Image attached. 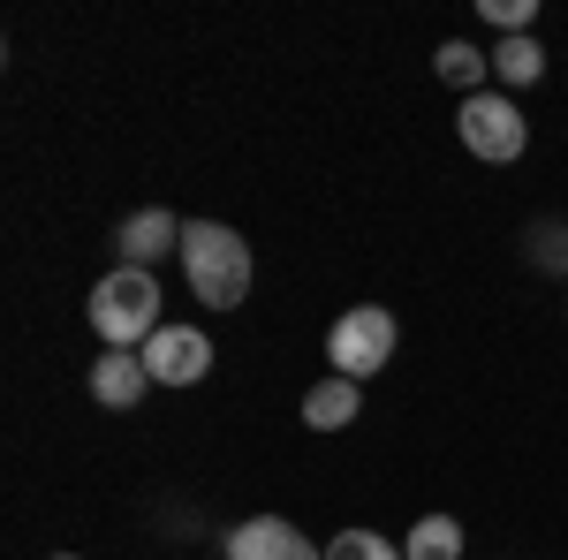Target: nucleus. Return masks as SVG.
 <instances>
[{"label": "nucleus", "instance_id": "0eeeda50", "mask_svg": "<svg viewBox=\"0 0 568 560\" xmlns=\"http://www.w3.org/2000/svg\"><path fill=\"white\" fill-rule=\"evenodd\" d=\"M114 251H122V265H136V273H152V258H168V251H182V220L168 213V205H144V213H130V220H122Z\"/></svg>", "mask_w": 568, "mask_h": 560}, {"label": "nucleus", "instance_id": "6e6552de", "mask_svg": "<svg viewBox=\"0 0 568 560\" xmlns=\"http://www.w3.org/2000/svg\"><path fill=\"white\" fill-rule=\"evenodd\" d=\"M144 387H152V371H144L136 348H106V356L91 364V401H106V409H136Z\"/></svg>", "mask_w": 568, "mask_h": 560}, {"label": "nucleus", "instance_id": "9b49d317", "mask_svg": "<svg viewBox=\"0 0 568 560\" xmlns=\"http://www.w3.org/2000/svg\"><path fill=\"white\" fill-rule=\"evenodd\" d=\"M402 560H463V522L455 516H425L417 530H409Z\"/></svg>", "mask_w": 568, "mask_h": 560}, {"label": "nucleus", "instance_id": "423d86ee", "mask_svg": "<svg viewBox=\"0 0 568 560\" xmlns=\"http://www.w3.org/2000/svg\"><path fill=\"white\" fill-rule=\"evenodd\" d=\"M227 560H326L288 516H251L227 530Z\"/></svg>", "mask_w": 568, "mask_h": 560}, {"label": "nucleus", "instance_id": "20e7f679", "mask_svg": "<svg viewBox=\"0 0 568 560\" xmlns=\"http://www.w3.org/2000/svg\"><path fill=\"white\" fill-rule=\"evenodd\" d=\"M387 356H394V310L356 303L349 318H334V334H326V364H334L342 379H356V387H364Z\"/></svg>", "mask_w": 568, "mask_h": 560}, {"label": "nucleus", "instance_id": "f257e3e1", "mask_svg": "<svg viewBox=\"0 0 568 560\" xmlns=\"http://www.w3.org/2000/svg\"><path fill=\"white\" fill-rule=\"evenodd\" d=\"M182 273L205 310H235L251 296V243L220 220H182Z\"/></svg>", "mask_w": 568, "mask_h": 560}, {"label": "nucleus", "instance_id": "9d476101", "mask_svg": "<svg viewBox=\"0 0 568 560\" xmlns=\"http://www.w3.org/2000/svg\"><path fill=\"white\" fill-rule=\"evenodd\" d=\"M433 69H439V84H455L463 99H478V84H485V69H493V53H478L470 39H447L433 53Z\"/></svg>", "mask_w": 568, "mask_h": 560}, {"label": "nucleus", "instance_id": "4468645a", "mask_svg": "<svg viewBox=\"0 0 568 560\" xmlns=\"http://www.w3.org/2000/svg\"><path fill=\"white\" fill-rule=\"evenodd\" d=\"M530 16H538V0H485V23H500L508 39H524Z\"/></svg>", "mask_w": 568, "mask_h": 560}, {"label": "nucleus", "instance_id": "7ed1b4c3", "mask_svg": "<svg viewBox=\"0 0 568 560\" xmlns=\"http://www.w3.org/2000/svg\"><path fill=\"white\" fill-rule=\"evenodd\" d=\"M455 136L470 144V160H493V167H508V160H524L530 122L516 114V99H500V91H478V99H463V114H455Z\"/></svg>", "mask_w": 568, "mask_h": 560}, {"label": "nucleus", "instance_id": "39448f33", "mask_svg": "<svg viewBox=\"0 0 568 560\" xmlns=\"http://www.w3.org/2000/svg\"><path fill=\"white\" fill-rule=\"evenodd\" d=\"M136 356H144L152 387H197V379L213 371V342H205L197 326H160V334L136 348Z\"/></svg>", "mask_w": 568, "mask_h": 560}, {"label": "nucleus", "instance_id": "ddd939ff", "mask_svg": "<svg viewBox=\"0 0 568 560\" xmlns=\"http://www.w3.org/2000/svg\"><path fill=\"white\" fill-rule=\"evenodd\" d=\"M326 560H402V546H387L379 530H342V538L326 546Z\"/></svg>", "mask_w": 568, "mask_h": 560}, {"label": "nucleus", "instance_id": "1a4fd4ad", "mask_svg": "<svg viewBox=\"0 0 568 560\" xmlns=\"http://www.w3.org/2000/svg\"><path fill=\"white\" fill-rule=\"evenodd\" d=\"M356 409H364V387H356V379H342V371H334V379H318V387L304 394V425H311V431L356 425Z\"/></svg>", "mask_w": 568, "mask_h": 560}, {"label": "nucleus", "instance_id": "f8f14e48", "mask_svg": "<svg viewBox=\"0 0 568 560\" xmlns=\"http://www.w3.org/2000/svg\"><path fill=\"white\" fill-rule=\"evenodd\" d=\"M493 77H500V84H538V77H546V45L530 39H500L493 45Z\"/></svg>", "mask_w": 568, "mask_h": 560}, {"label": "nucleus", "instance_id": "f03ea898", "mask_svg": "<svg viewBox=\"0 0 568 560\" xmlns=\"http://www.w3.org/2000/svg\"><path fill=\"white\" fill-rule=\"evenodd\" d=\"M91 326H99V342L106 348H136L160 334V281L152 273H136V265H114L99 288H91Z\"/></svg>", "mask_w": 568, "mask_h": 560}]
</instances>
